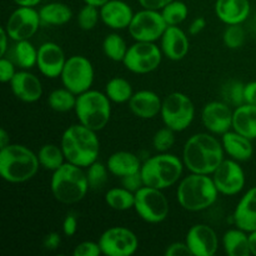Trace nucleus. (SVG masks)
I'll return each instance as SVG.
<instances>
[{
  "label": "nucleus",
  "mask_w": 256,
  "mask_h": 256,
  "mask_svg": "<svg viewBox=\"0 0 256 256\" xmlns=\"http://www.w3.org/2000/svg\"><path fill=\"white\" fill-rule=\"evenodd\" d=\"M225 152L222 140L212 132L192 135L182 148V162L190 172L212 175L224 162Z\"/></svg>",
  "instance_id": "obj_1"
},
{
  "label": "nucleus",
  "mask_w": 256,
  "mask_h": 256,
  "mask_svg": "<svg viewBox=\"0 0 256 256\" xmlns=\"http://www.w3.org/2000/svg\"><path fill=\"white\" fill-rule=\"evenodd\" d=\"M96 132L80 122L66 128L60 140L66 162L84 169L96 162L100 155V140Z\"/></svg>",
  "instance_id": "obj_2"
},
{
  "label": "nucleus",
  "mask_w": 256,
  "mask_h": 256,
  "mask_svg": "<svg viewBox=\"0 0 256 256\" xmlns=\"http://www.w3.org/2000/svg\"><path fill=\"white\" fill-rule=\"evenodd\" d=\"M219 195L212 175L190 172L178 182L176 200L186 212H199L209 209L216 202Z\"/></svg>",
  "instance_id": "obj_3"
},
{
  "label": "nucleus",
  "mask_w": 256,
  "mask_h": 256,
  "mask_svg": "<svg viewBox=\"0 0 256 256\" xmlns=\"http://www.w3.org/2000/svg\"><path fill=\"white\" fill-rule=\"evenodd\" d=\"M40 168L38 154L22 144L10 142L0 149V175L10 184L32 180Z\"/></svg>",
  "instance_id": "obj_4"
},
{
  "label": "nucleus",
  "mask_w": 256,
  "mask_h": 256,
  "mask_svg": "<svg viewBox=\"0 0 256 256\" xmlns=\"http://www.w3.org/2000/svg\"><path fill=\"white\" fill-rule=\"evenodd\" d=\"M89 182L84 168L65 162L55 170L50 179V190L55 200L65 205L82 202L89 192Z\"/></svg>",
  "instance_id": "obj_5"
},
{
  "label": "nucleus",
  "mask_w": 256,
  "mask_h": 256,
  "mask_svg": "<svg viewBox=\"0 0 256 256\" xmlns=\"http://www.w3.org/2000/svg\"><path fill=\"white\" fill-rule=\"evenodd\" d=\"M184 162L170 152H159L145 160L142 165V176L145 186L165 190L182 180Z\"/></svg>",
  "instance_id": "obj_6"
},
{
  "label": "nucleus",
  "mask_w": 256,
  "mask_h": 256,
  "mask_svg": "<svg viewBox=\"0 0 256 256\" xmlns=\"http://www.w3.org/2000/svg\"><path fill=\"white\" fill-rule=\"evenodd\" d=\"M75 115L80 124L94 132L104 129L112 118V102L99 90H88L78 95Z\"/></svg>",
  "instance_id": "obj_7"
},
{
  "label": "nucleus",
  "mask_w": 256,
  "mask_h": 256,
  "mask_svg": "<svg viewBox=\"0 0 256 256\" xmlns=\"http://www.w3.org/2000/svg\"><path fill=\"white\" fill-rule=\"evenodd\" d=\"M160 116L165 126L175 132H184L194 122L195 105L186 94L174 92L162 99Z\"/></svg>",
  "instance_id": "obj_8"
},
{
  "label": "nucleus",
  "mask_w": 256,
  "mask_h": 256,
  "mask_svg": "<svg viewBox=\"0 0 256 256\" xmlns=\"http://www.w3.org/2000/svg\"><path fill=\"white\" fill-rule=\"evenodd\" d=\"M134 210L148 224H160L169 216L170 205L162 190L144 185L135 192Z\"/></svg>",
  "instance_id": "obj_9"
},
{
  "label": "nucleus",
  "mask_w": 256,
  "mask_h": 256,
  "mask_svg": "<svg viewBox=\"0 0 256 256\" xmlns=\"http://www.w3.org/2000/svg\"><path fill=\"white\" fill-rule=\"evenodd\" d=\"M62 86L69 89L75 95L92 89L95 79V70L92 62L84 55H72L68 58L62 75Z\"/></svg>",
  "instance_id": "obj_10"
},
{
  "label": "nucleus",
  "mask_w": 256,
  "mask_h": 256,
  "mask_svg": "<svg viewBox=\"0 0 256 256\" xmlns=\"http://www.w3.org/2000/svg\"><path fill=\"white\" fill-rule=\"evenodd\" d=\"M162 52L155 42H135L130 45L124 58V66L132 74H149L156 70L162 62Z\"/></svg>",
  "instance_id": "obj_11"
},
{
  "label": "nucleus",
  "mask_w": 256,
  "mask_h": 256,
  "mask_svg": "<svg viewBox=\"0 0 256 256\" xmlns=\"http://www.w3.org/2000/svg\"><path fill=\"white\" fill-rule=\"evenodd\" d=\"M168 24L160 10L144 9L135 12L128 32L135 42H156L162 39Z\"/></svg>",
  "instance_id": "obj_12"
},
{
  "label": "nucleus",
  "mask_w": 256,
  "mask_h": 256,
  "mask_svg": "<svg viewBox=\"0 0 256 256\" xmlns=\"http://www.w3.org/2000/svg\"><path fill=\"white\" fill-rule=\"evenodd\" d=\"M102 254L106 256H132L139 249V239L132 230L112 226L105 230L98 240Z\"/></svg>",
  "instance_id": "obj_13"
},
{
  "label": "nucleus",
  "mask_w": 256,
  "mask_h": 256,
  "mask_svg": "<svg viewBox=\"0 0 256 256\" xmlns=\"http://www.w3.org/2000/svg\"><path fill=\"white\" fill-rule=\"evenodd\" d=\"M4 26L12 42L30 40L42 26L39 10L34 6H18Z\"/></svg>",
  "instance_id": "obj_14"
},
{
  "label": "nucleus",
  "mask_w": 256,
  "mask_h": 256,
  "mask_svg": "<svg viewBox=\"0 0 256 256\" xmlns=\"http://www.w3.org/2000/svg\"><path fill=\"white\" fill-rule=\"evenodd\" d=\"M218 192L225 196H234L242 192L246 182L245 172L239 162L234 159H224L212 174Z\"/></svg>",
  "instance_id": "obj_15"
},
{
  "label": "nucleus",
  "mask_w": 256,
  "mask_h": 256,
  "mask_svg": "<svg viewBox=\"0 0 256 256\" xmlns=\"http://www.w3.org/2000/svg\"><path fill=\"white\" fill-rule=\"evenodd\" d=\"M232 116L234 110L232 105L225 102L214 100L202 110V122L205 129L214 135H222L232 129Z\"/></svg>",
  "instance_id": "obj_16"
},
{
  "label": "nucleus",
  "mask_w": 256,
  "mask_h": 256,
  "mask_svg": "<svg viewBox=\"0 0 256 256\" xmlns=\"http://www.w3.org/2000/svg\"><path fill=\"white\" fill-rule=\"evenodd\" d=\"M185 242L192 256H214L219 250V236L206 224L192 225L188 230Z\"/></svg>",
  "instance_id": "obj_17"
},
{
  "label": "nucleus",
  "mask_w": 256,
  "mask_h": 256,
  "mask_svg": "<svg viewBox=\"0 0 256 256\" xmlns=\"http://www.w3.org/2000/svg\"><path fill=\"white\" fill-rule=\"evenodd\" d=\"M66 56L59 44L54 42H46L38 48L36 66L39 72L49 79H56L62 75Z\"/></svg>",
  "instance_id": "obj_18"
},
{
  "label": "nucleus",
  "mask_w": 256,
  "mask_h": 256,
  "mask_svg": "<svg viewBox=\"0 0 256 256\" xmlns=\"http://www.w3.org/2000/svg\"><path fill=\"white\" fill-rule=\"evenodd\" d=\"M160 49L165 58L172 62H180L190 50L189 34L179 25H168L160 39Z\"/></svg>",
  "instance_id": "obj_19"
},
{
  "label": "nucleus",
  "mask_w": 256,
  "mask_h": 256,
  "mask_svg": "<svg viewBox=\"0 0 256 256\" xmlns=\"http://www.w3.org/2000/svg\"><path fill=\"white\" fill-rule=\"evenodd\" d=\"M10 84L12 94L22 102H36L42 96V84L39 78L29 70L16 72Z\"/></svg>",
  "instance_id": "obj_20"
},
{
  "label": "nucleus",
  "mask_w": 256,
  "mask_h": 256,
  "mask_svg": "<svg viewBox=\"0 0 256 256\" xmlns=\"http://www.w3.org/2000/svg\"><path fill=\"white\" fill-rule=\"evenodd\" d=\"M135 12L124 0H109L100 6V20L112 30L128 29Z\"/></svg>",
  "instance_id": "obj_21"
},
{
  "label": "nucleus",
  "mask_w": 256,
  "mask_h": 256,
  "mask_svg": "<svg viewBox=\"0 0 256 256\" xmlns=\"http://www.w3.org/2000/svg\"><path fill=\"white\" fill-rule=\"evenodd\" d=\"M129 110L139 119H154L162 112V99L152 90L135 92L128 102Z\"/></svg>",
  "instance_id": "obj_22"
},
{
  "label": "nucleus",
  "mask_w": 256,
  "mask_h": 256,
  "mask_svg": "<svg viewBox=\"0 0 256 256\" xmlns=\"http://www.w3.org/2000/svg\"><path fill=\"white\" fill-rule=\"evenodd\" d=\"M214 12L218 19L225 25L242 24L250 16V0H216Z\"/></svg>",
  "instance_id": "obj_23"
},
{
  "label": "nucleus",
  "mask_w": 256,
  "mask_h": 256,
  "mask_svg": "<svg viewBox=\"0 0 256 256\" xmlns=\"http://www.w3.org/2000/svg\"><path fill=\"white\" fill-rule=\"evenodd\" d=\"M235 226L252 232L256 230V186L250 188L242 196L232 212Z\"/></svg>",
  "instance_id": "obj_24"
},
{
  "label": "nucleus",
  "mask_w": 256,
  "mask_h": 256,
  "mask_svg": "<svg viewBox=\"0 0 256 256\" xmlns=\"http://www.w3.org/2000/svg\"><path fill=\"white\" fill-rule=\"evenodd\" d=\"M222 144L225 154L229 155L230 159H234L239 162H248L254 154L252 139L235 132L234 129L222 135Z\"/></svg>",
  "instance_id": "obj_25"
},
{
  "label": "nucleus",
  "mask_w": 256,
  "mask_h": 256,
  "mask_svg": "<svg viewBox=\"0 0 256 256\" xmlns=\"http://www.w3.org/2000/svg\"><path fill=\"white\" fill-rule=\"evenodd\" d=\"M106 165L110 174L122 179L126 175L140 172L142 162H140L139 156L135 155L134 152L122 150V152H116L110 155Z\"/></svg>",
  "instance_id": "obj_26"
},
{
  "label": "nucleus",
  "mask_w": 256,
  "mask_h": 256,
  "mask_svg": "<svg viewBox=\"0 0 256 256\" xmlns=\"http://www.w3.org/2000/svg\"><path fill=\"white\" fill-rule=\"evenodd\" d=\"M232 129L249 139H256V105L245 102L235 108Z\"/></svg>",
  "instance_id": "obj_27"
},
{
  "label": "nucleus",
  "mask_w": 256,
  "mask_h": 256,
  "mask_svg": "<svg viewBox=\"0 0 256 256\" xmlns=\"http://www.w3.org/2000/svg\"><path fill=\"white\" fill-rule=\"evenodd\" d=\"M42 25L45 26H60L72 20V10L65 2H52L42 5L39 9Z\"/></svg>",
  "instance_id": "obj_28"
},
{
  "label": "nucleus",
  "mask_w": 256,
  "mask_h": 256,
  "mask_svg": "<svg viewBox=\"0 0 256 256\" xmlns=\"http://www.w3.org/2000/svg\"><path fill=\"white\" fill-rule=\"evenodd\" d=\"M222 248L228 256H249L252 255L249 242V232L235 228L229 229L222 239Z\"/></svg>",
  "instance_id": "obj_29"
},
{
  "label": "nucleus",
  "mask_w": 256,
  "mask_h": 256,
  "mask_svg": "<svg viewBox=\"0 0 256 256\" xmlns=\"http://www.w3.org/2000/svg\"><path fill=\"white\" fill-rule=\"evenodd\" d=\"M105 94L109 98L110 102L115 104H124L129 102L132 96L134 95L132 85L129 80L124 78H112L105 85Z\"/></svg>",
  "instance_id": "obj_30"
},
{
  "label": "nucleus",
  "mask_w": 256,
  "mask_h": 256,
  "mask_svg": "<svg viewBox=\"0 0 256 256\" xmlns=\"http://www.w3.org/2000/svg\"><path fill=\"white\" fill-rule=\"evenodd\" d=\"M36 154L40 166L48 172H54L55 170H58L62 164L66 162L64 152H62L60 145L44 144Z\"/></svg>",
  "instance_id": "obj_31"
},
{
  "label": "nucleus",
  "mask_w": 256,
  "mask_h": 256,
  "mask_svg": "<svg viewBox=\"0 0 256 256\" xmlns=\"http://www.w3.org/2000/svg\"><path fill=\"white\" fill-rule=\"evenodd\" d=\"M105 202L108 206L116 212H126L134 209L135 192H130L126 188H112L105 194Z\"/></svg>",
  "instance_id": "obj_32"
},
{
  "label": "nucleus",
  "mask_w": 256,
  "mask_h": 256,
  "mask_svg": "<svg viewBox=\"0 0 256 256\" xmlns=\"http://www.w3.org/2000/svg\"><path fill=\"white\" fill-rule=\"evenodd\" d=\"M78 95L66 88L55 89L48 95V105L50 109L58 112H68L75 109Z\"/></svg>",
  "instance_id": "obj_33"
},
{
  "label": "nucleus",
  "mask_w": 256,
  "mask_h": 256,
  "mask_svg": "<svg viewBox=\"0 0 256 256\" xmlns=\"http://www.w3.org/2000/svg\"><path fill=\"white\" fill-rule=\"evenodd\" d=\"M128 49H129V46H128L126 42L118 32H110L102 40V52H104L105 56L112 62H124Z\"/></svg>",
  "instance_id": "obj_34"
},
{
  "label": "nucleus",
  "mask_w": 256,
  "mask_h": 256,
  "mask_svg": "<svg viewBox=\"0 0 256 256\" xmlns=\"http://www.w3.org/2000/svg\"><path fill=\"white\" fill-rule=\"evenodd\" d=\"M14 59L18 66L22 70H30L36 66L38 49L30 42V40L15 42Z\"/></svg>",
  "instance_id": "obj_35"
},
{
  "label": "nucleus",
  "mask_w": 256,
  "mask_h": 256,
  "mask_svg": "<svg viewBox=\"0 0 256 256\" xmlns=\"http://www.w3.org/2000/svg\"><path fill=\"white\" fill-rule=\"evenodd\" d=\"M162 14L168 25H180L188 19L189 8L182 0H172V2L162 8Z\"/></svg>",
  "instance_id": "obj_36"
},
{
  "label": "nucleus",
  "mask_w": 256,
  "mask_h": 256,
  "mask_svg": "<svg viewBox=\"0 0 256 256\" xmlns=\"http://www.w3.org/2000/svg\"><path fill=\"white\" fill-rule=\"evenodd\" d=\"M85 172H86V178L88 182H89L90 189L92 190L102 189L106 184L108 175L110 172L109 169H108V165L99 162V160L90 164Z\"/></svg>",
  "instance_id": "obj_37"
},
{
  "label": "nucleus",
  "mask_w": 256,
  "mask_h": 256,
  "mask_svg": "<svg viewBox=\"0 0 256 256\" xmlns=\"http://www.w3.org/2000/svg\"><path fill=\"white\" fill-rule=\"evenodd\" d=\"M244 89L245 84L238 82V80H229V82L222 85V95L224 98V102L234 108L245 104Z\"/></svg>",
  "instance_id": "obj_38"
},
{
  "label": "nucleus",
  "mask_w": 256,
  "mask_h": 256,
  "mask_svg": "<svg viewBox=\"0 0 256 256\" xmlns=\"http://www.w3.org/2000/svg\"><path fill=\"white\" fill-rule=\"evenodd\" d=\"M76 20L78 25L82 30H85V32L92 30L100 20V8L85 4L78 12Z\"/></svg>",
  "instance_id": "obj_39"
},
{
  "label": "nucleus",
  "mask_w": 256,
  "mask_h": 256,
  "mask_svg": "<svg viewBox=\"0 0 256 256\" xmlns=\"http://www.w3.org/2000/svg\"><path fill=\"white\" fill-rule=\"evenodd\" d=\"M222 42L228 49H240L245 42V30L242 24L226 25V29L222 34Z\"/></svg>",
  "instance_id": "obj_40"
},
{
  "label": "nucleus",
  "mask_w": 256,
  "mask_h": 256,
  "mask_svg": "<svg viewBox=\"0 0 256 256\" xmlns=\"http://www.w3.org/2000/svg\"><path fill=\"white\" fill-rule=\"evenodd\" d=\"M175 144V132L165 126L158 130L152 136V146L158 152H168Z\"/></svg>",
  "instance_id": "obj_41"
},
{
  "label": "nucleus",
  "mask_w": 256,
  "mask_h": 256,
  "mask_svg": "<svg viewBox=\"0 0 256 256\" xmlns=\"http://www.w3.org/2000/svg\"><path fill=\"white\" fill-rule=\"evenodd\" d=\"M74 256H99L102 254V249L98 242H90V240H85V242H79L75 246Z\"/></svg>",
  "instance_id": "obj_42"
},
{
  "label": "nucleus",
  "mask_w": 256,
  "mask_h": 256,
  "mask_svg": "<svg viewBox=\"0 0 256 256\" xmlns=\"http://www.w3.org/2000/svg\"><path fill=\"white\" fill-rule=\"evenodd\" d=\"M15 74H16V70H15L14 62L8 58L2 56L0 59V82L2 84H8V82H12Z\"/></svg>",
  "instance_id": "obj_43"
},
{
  "label": "nucleus",
  "mask_w": 256,
  "mask_h": 256,
  "mask_svg": "<svg viewBox=\"0 0 256 256\" xmlns=\"http://www.w3.org/2000/svg\"><path fill=\"white\" fill-rule=\"evenodd\" d=\"M122 186L126 188L128 190L132 192H136L138 190L142 189L144 186V180H142V172H138L134 174L126 175V176L122 178Z\"/></svg>",
  "instance_id": "obj_44"
},
{
  "label": "nucleus",
  "mask_w": 256,
  "mask_h": 256,
  "mask_svg": "<svg viewBox=\"0 0 256 256\" xmlns=\"http://www.w3.org/2000/svg\"><path fill=\"white\" fill-rule=\"evenodd\" d=\"M79 220L75 212H69L62 222V234L68 238H72L76 234Z\"/></svg>",
  "instance_id": "obj_45"
},
{
  "label": "nucleus",
  "mask_w": 256,
  "mask_h": 256,
  "mask_svg": "<svg viewBox=\"0 0 256 256\" xmlns=\"http://www.w3.org/2000/svg\"><path fill=\"white\" fill-rule=\"evenodd\" d=\"M192 255L189 246L185 242H175L168 245L165 250V256H184Z\"/></svg>",
  "instance_id": "obj_46"
},
{
  "label": "nucleus",
  "mask_w": 256,
  "mask_h": 256,
  "mask_svg": "<svg viewBox=\"0 0 256 256\" xmlns=\"http://www.w3.org/2000/svg\"><path fill=\"white\" fill-rule=\"evenodd\" d=\"M60 244H62V236L56 232H49V234L45 235L44 242H42L44 249L48 250V252H55V250L59 249Z\"/></svg>",
  "instance_id": "obj_47"
},
{
  "label": "nucleus",
  "mask_w": 256,
  "mask_h": 256,
  "mask_svg": "<svg viewBox=\"0 0 256 256\" xmlns=\"http://www.w3.org/2000/svg\"><path fill=\"white\" fill-rule=\"evenodd\" d=\"M206 28V20L202 16H198L195 19L192 20L189 28H188V34L195 36V35H199L200 32H204V29Z\"/></svg>",
  "instance_id": "obj_48"
},
{
  "label": "nucleus",
  "mask_w": 256,
  "mask_h": 256,
  "mask_svg": "<svg viewBox=\"0 0 256 256\" xmlns=\"http://www.w3.org/2000/svg\"><path fill=\"white\" fill-rule=\"evenodd\" d=\"M140 6L144 9H152V10H162V8L166 6L169 2L172 0H138Z\"/></svg>",
  "instance_id": "obj_49"
},
{
  "label": "nucleus",
  "mask_w": 256,
  "mask_h": 256,
  "mask_svg": "<svg viewBox=\"0 0 256 256\" xmlns=\"http://www.w3.org/2000/svg\"><path fill=\"white\" fill-rule=\"evenodd\" d=\"M244 98L246 104L256 105V82H250L245 84Z\"/></svg>",
  "instance_id": "obj_50"
},
{
  "label": "nucleus",
  "mask_w": 256,
  "mask_h": 256,
  "mask_svg": "<svg viewBox=\"0 0 256 256\" xmlns=\"http://www.w3.org/2000/svg\"><path fill=\"white\" fill-rule=\"evenodd\" d=\"M10 39L9 34H8L6 29H5V26H2V29H0V56H5V54H6L8 52V42Z\"/></svg>",
  "instance_id": "obj_51"
},
{
  "label": "nucleus",
  "mask_w": 256,
  "mask_h": 256,
  "mask_svg": "<svg viewBox=\"0 0 256 256\" xmlns=\"http://www.w3.org/2000/svg\"><path fill=\"white\" fill-rule=\"evenodd\" d=\"M18 6H38L42 0H12Z\"/></svg>",
  "instance_id": "obj_52"
},
{
  "label": "nucleus",
  "mask_w": 256,
  "mask_h": 256,
  "mask_svg": "<svg viewBox=\"0 0 256 256\" xmlns=\"http://www.w3.org/2000/svg\"><path fill=\"white\" fill-rule=\"evenodd\" d=\"M10 144V135L5 129L0 130V149L8 146Z\"/></svg>",
  "instance_id": "obj_53"
},
{
  "label": "nucleus",
  "mask_w": 256,
  "mask_h": 256,
  "mask_svg": "<svg viewBox=\"0 0 256 256\" xmlns=\"http://www.w3.org/2000/svg\"><path fill=\"white\" fill-rule=\"evenodd\" d=\"M249 242H250V252L252 255L256 256V230L249 232Z\"/></svg>",
  "instance_id": "obj_54"
},
{
  "label": "nucleus",
  "mask_w": 256,
  "mask_h": 256,
  "mask_svg": "<svg viewBox=\"0 0 256 256\" xmlns=\"http://www.w3.org/2000/svg\"><path fill=\"white\" fill-rule=\"evenodd\" d=\"M84 2V4H90V5H94V6H102V5L105 4V2H108L109 0H82Z\"/></svg>",
  "instance_id": "obj_55"
}]
</instances>
